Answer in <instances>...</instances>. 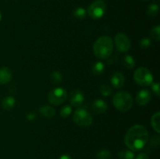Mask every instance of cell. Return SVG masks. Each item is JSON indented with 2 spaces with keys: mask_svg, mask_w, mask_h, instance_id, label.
Listing matches in <instances>:
<instances>
[{
  "mask_svg": "<svg viewBox=\"0 0 160 159\" xmlns=\"http://www.w3.org/2000/svg\"><path fill=\"white\" fill-rule=\"evenodd\" d=\"M152 91L154 92L157 96H159L160 92L159 83H152Z\"/></svg>",
  "mask_w": 160,
  "mask_h": 159,
  "instance_id": "28",
  "label": "cell"
},
{
  "mask_svg": "<svg viewBox=\"0 0 160 159\" xmlns=\"http://www.w3.org/2000/svg\"><path fill=\"white\" fill-rule=\"evenodd\" d=\"M71 113H72V106L70 105V104L64 105L63 107L61 108L60 112H59V114H60V115L62 117V118H67L69 115H71Z\"/></svg>",
  "mask_w": 160,
  "mask_h": 159,
  "instance_id": "25",
  "label": "cell"
},
{
  "mask_svg": "<svg viewBox=\"0 0 160 159\" xmlns=\"http://www.w3.org/2000/svg\"><path fill=\"white\" fill-rule=\"evenodd\" d=\"M110 82L111 84H112L115 88H121V87L124 85V76H123V73H121L120 72H115V73H112V75L111 76Z\"/></svg>",
  "mask_w": 160,
  "mask_h": 159,
  "instance_id": "11",
  "label": "cell"
},
{
  "mask_svg": "<svg viewBox=\"0 0 160 159\" xmlns=\"http://www.w3.org/2000/svg\"><path fill=\"white\" fill-rule=\"evenodd\" d=\"M122 63H123V66L126 67L127 69H132L135 65V60L133 56L130 55H126L123 56Z\"/></svg>",
  "mask_w": 160,
  "mask_h": 159,
  "instance_id": "17",
  "label": "cell"
},
{
  "mask_svg": "<svg viewBox=\"0 0 160 159\" xmlns=\"http://www.w3.org/2000/svg\"><path fill=\"white\" fill-rule=\"evenodd\" d=\"M99 92L102 96L104 97H109V95L112 94V87H110L108 84H102L101 86L99 87Z\"/></svg>",
  "mask_w": 160,
  "mask_h": 159,
  "instance_id": "20",
  "label": "cell"
},
{
  "mask_svg": "<svg viewBox=\"0 0 160 159\" xmlns=\"http://www.w3.org/2000/svg\"><path fill=\"white\" fill-rule=\"evenodd\" d=\"M135 159H149L148 158V156L145 153H141L138 155L136 157Z\"/></svg>",
  "mask_w": 160,
  "mask_h": 159,
  "instance_id": "31",
  "label": "cell"
},
{
  "mask_svg": "<svg viewBox=\"0 0 160 159\" xmlns=\"http://www.w3.org/2000/svg\"><path fill=\"white\" fill-rule=\"evenodd\" d=\"M159 118H160V113L159 112H157L152 115L151 119V124L154 130L157 133L160 132V125H159Z\"/></svg>",
  "mask_w": 160,
  "mask_h": 159,
  "instance_id": "18",
  "label": "cell"
},
{
  "mask_svg": "<svg viewBox=\"0 0 160 159\" xmlns=\"http://www.w3.org/2000/svg\"><path fill=\"white\" fill-rule=\"evenodd\" d=\"M73 121L79 126H89L93 123V118L86 109L79 108L73 112Z\"/></svg>",
  "mask_w": 160,
  "mask_h": 159,
  "instance_id": "5",
  "label": "cell"
},
{
  "mask_svg": "<svg viewBox=\"0 0 160 159\" xmlns=\"http://www.w3.org/2000/svg\"><path fill=\"white\" fill-rule=\"evenodd\" d=\"M118 156L120 159H134V154L132 151L125 150L121 151L118 153Z\"/></svg>",
  "mask_w": 160,
  "mask_h": 159,
  "instance_id": "23",
  "label": "cell"
},
{
  "mask_svg": "<svg viewBox=\"0 0 160 159\" xmlns=\"http://www.w3.org/2000/svg\"><path fill=\"white\" fill-rule=\"evenodd\" d=\"M106 11V4L103 0H95L88 8L87 12L90 17L95 20L102 18Z\"/></svg>",
  "mask_w": 160,
  "mask_h": 159,
  "instance_id": "6",
  "label": "cell"
},
{
  "mask_svg": "<svg viewBox=\"0 0 160 159\" xmlns=\"http://www.w3.org/2000/svg\"><path fill=\"white\" fill-rule=\"evenodd\" d=\"M16 99L12 96H7L2 101V108L6 111H9L15 106Z\"/></svg>",
  "mask_w": 160,
  "mask_h": 159,
  "instance_id": "15",
  "label": "cell"
},
{
  "mask_svg": "<svg viewBox=\"0 0 160 159\" xmlns=\"http://www.w3.org/2000/svg\"><path fill=\"white\" fill-rule=\"evenodd\" d=\"M62 79H63L62 75L58 71H54L50 74V80L55 84H59L62 83Z\"/></svg>",
  "mask_w": 160,
  "mask_h": 159,
  "instance_id": "21",
  "label": "cell"
},
{
  "mask_svg": "<svg viewBox=\"0 0 160 159\" xmlns=\"http://www.w3.org/2000/svg\"><path fill=\"white\" fill-rule=\"evenodd\" d=\"M132 96L127 91H119L112 98V104L115 108L120 112H128L133 105Z\"/></svg>",
  "mask_w": 160,
  "mask_h": 159,
  "instance_id": "3",
  "label": "cell"
},
{
  "mask_svg": "<svg viewBox=\"0 0 160 159\" xmlns=\"http://www.w3.org/2000/svg\"><path fill=\"white\" fill-rule=\"evenodd\" d=\"M1 20H2V13L1 12H0V21H1Z\"/></svg>",
  "mask_w": 160,
  "mask_h": 159,
  "instance_id": "33",
  "label": "cell"
},
{
  "mask_svg": "<svg viewBox=\"0 0 160 159\" xmlns=\"http://www.w3.org/2000/svg\"><path fill=\"white\" fill-rule=\"evenodd\" d=\"M159 6L157 4H156V3H152L147 9V15L151 17H154L156 16H157V14L159 13Z\"/></svg>",
  "mask_w": 160,
  "mask_h": 159,
  "instance_id": "19",
  "label": "cell"
},
{
  "mask_svg": "<svg viewBox=\"0 0 160 159\" xmlns=\"http://www.w3.org/2000/svg\"><path fill=\"white\" fill-rule=\"evenodd\" d=\"M36 118V115L34 113H32V112H29L26 115V118L29 121H31V120H34V118Z\"/></svg>",
  "mask_w": 160,
  "mask_h": 159,
  "instance_id": "30",
  "label": "cell"
},
{
  "mask_svg": "<svg viewBox=\"0 0 160 159\" xmlns=\"http://www.w3.org/2000/svg\"><path fill=\"white\" fill-rule=\"evenodd\" d=\"M92 109L95 112L98 114H102L107 111V103L102 99H96L92 104Z\"/></svg>",
  "mask_w": 160,
  "mask_h": 159,
  "instance_id": "12",
  "label": "cell"
},
{
  "mask_svg": "<svg viewBox=\"0 0 160 159\" xmlns=\"http://www.w3.org/2000/svg\"><path fill=\"white\" fill-rule=\"evenodd\" d=\"M150 36L152 38H153L156 41H159L160 39V26L157 25V26H154L151 29L150 31Z\"/></svg>",
  "mask_w": 160,
  "mask_h": 159,
  "instance_id": "26",
  "label": "cell"
},
{
  "mask_svg": "<svg viewBox=\"0 0 160 159\" xmlns=\"http://www.w3.org/2000/svg\"><path fill=\"white\" fill-rule=\"evenodd\" d=\"M48 101L54 105H60L63 104L67 98V91L62 87H56L50 90L48 94Z\"/></svg>",
  "mask_w": 160,
  "mask_h": 159,
  "instance_id": "7",
  "label": "cell"
},
{
  "mask_svg": "<svg viewBox=\"0 0 160 159\" xmlns=\"http://www.w3.org/2000/svg\"><path fill=\"white\" fill-rule=\"evenodd\" d=\"M144 1H148V0H144Z\"/></svg>",
  "mask_w": 160,
  "mask_h": 159,
  "instance_id": "34",
  "label": "cell"
},
{
  "mask_svg": "<svg viewBox=\"0 0 160 159\" xmlns=\"http://www.w3.org/2000/svg\"><path fill=\"white\" fill-rule=\"evenodd\" d=\"M86 14H87V11L82 7H78L73 11V17L78 20H83L86 17Z\"/></svg>",
  "mask_w": 160,
  "mask_h": 159,
  "instance_id": "22",
  "label": "cell"
},
{
  "mask_svg": "<svg viewBox=\"0 0 160 159\" xmlns=\"http://www.w3.org/2000/svg\"><path fill=\"white\" fill-rule=\"evenodd\" d=\"M105 72V64L102 62H96L92 67V73L94 76H101Z\"/></svg>",
  "mask_w": 160,
  "mask_h": 159,
  "instance_id": "16",
  "label": "cell"
},
{
  "mask_svg": "<svg viewBox=\"0 0 160 159\" xmlns=\"http://www.w3.org/2000/svg\"><path fill=\"white\" fill-rule=\"evenodd\" d=\"M134 80L138 85L148 87L153 83V76L149 70L145 67H140L134 71Z\"/></svg>",
  "mask_w": 160,
  "mask_h": 159,
  "instance_id": "4",
  "label": "cell"
},
{
  "mask_svg": "<svg viewBox=\"0 0 160 159\" xmlns=\"http://www.w3.org/2000/svg\"><path fill=\"white\" fill-rule=\"evenodd\" d=\"M39 113L41 115L47 118H52L56 115V109L52 106L44 105L39 108Z\"/></svg>",
  "mask_w": 160,
  "mask_h": 159,
  "instance_id": "14",
  "label": "cell"
},
{
  "mask_svg": "<svg viewBox=\"0 0 160 159\" xmlns=\"http://www.w3.org/2000/svg\"><path fill=\"white\" fill-rule=\"evenodd\" d=\"M12 71L7 66L0 69V84H6L12 79Z\"/></svg>",
  "mask_w": 160,
  "mask_h": 159,
  "instance_id": "13",
  "label": "cell"
},
{
  "mask_svg": "<svg viewBox=\"0 0 160 159\" xmlns=\"http://www.w3.org/2000/svg\"><path fill=\"white\" fill-rule=\"evenodd\" d=\"M95 157L96 159H110L111 153L108 150L102 149L97 153Z\"/></svg>",
  "mask_w": 160,
  "mask_h": 159,
  "instance_id": "24",
  "label": "cell"
},
{
  "mask_svg": "<svg viewBox=\"0 0 160 159\" xmlns=\"http://www.w3.org/2000/svg\"><path fill=\"white\" fill-rule=\"evenodd\" d=\"M148 141V132L145 126L134 125L127 132L124 137L126 146L132 151L143 149Z\"/></svg>",
  "mask_w": 160,
  "mask_h": 159,
  "instance_id": "1",
  "label": "cell"
},
{
  "mask_svg": "<svg viewBox=\"0 0 160 159\" xmlns=\"http://www.w3.org/2000/svg\"><path fill=\"white\" fill-rule=\"evenodd\" d=\"M113 51V41L109 36L98 37L93 45V51L99 59H108Z\"/></svg>",
  "mask_w": 160,
  "mask_h": 159,
  "instance_id": "2",
  "label": "cell"
},
{
  "mask_svg": "<svg viewBox=\"0 0 160 159\" xmlns=\"http://www.w3.org/2000/svg\"><path fill=\"white\" fill-rule=\"evenodd\" d=\"M59 159H72V157L68 154H62V156L59 157Z\"/></svg>",
  "mask_w": 160,
  "mask_h": 159,
  "instance_id": "32",
  "label": "cell"
},
{
  "mask_svg": "<svg viewBox=\"0 0 160 159\" xmlns=\"http://www.w3.org/2000/svg\"><path fill=\"white\" fill-rule=\"evenodd\" d=\"M152 98L151 93L148 90H141L136 95V102L138 105H146Z\"/></svg>",
  "mask_w": 160,
  "mask_h": 159,
  "instance_id": "10",
  "label": "cell"
},
{
  "mask_svg": "<svg viewBox=\"0 0 160 159\" xmlns=\"http://www.w3.org/2000/svg\"><path fill=\"white\" fill-rule=\"evenodd\" d=\"M114 44L117 51L122 53L129 51L131 46L129 37L123 33H118L115 36Z\"/></svg>",
  "mask_w": 160,
  "mask_h": 159,
  "instance_id": "8",
  "label": "cell"
},
{
  "mask_svg": "<svg viewBox=\"0 0 160 159\" xmlns=\"http://www.w3.org/2000/svg\"><path fill=\"white\" fill-rule=\"evenodd\" d=\"M151 145L152 146L158 148L159 145V137H153L151 140Z\"/></svg>",
  "mask_w": 160,
  "mask_h": 159,
  "instance_id": "29",
  "label": "cell"
},
{
  "mask_svg": "<svg viewBox=\"0 0 160 159\" xmlns=\"http://www.w3.org/2000/svg\"><path fill=\"white\" fill-rule=\"evenodd\" d=\"M84 101V94L81 90H74L70 94V102L73 107H81Z\"/></svg>",
  "mask_w": 160,
  "mask_h": 159,
  "instance_id": "9",
  "label": "cell"
},
{
  "mask_svg": "<svg viewBox=\"0 0 160 159\" xmlns=\"http://www.w3.org/2000/svg\"><path fill=\"white\" fill-rule=\"evenodd\" d=\"M151 40H150L148 37H144V38H142V40L140 41L139 45H140V46L142 47V48H149L150 45H151Z\"/></svg>",
  "mask_w": 160,
  "mask_h": 159,
  "instance_id": "27",
  "label": "cell"
}]
</instances>
